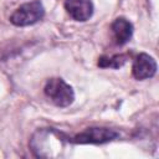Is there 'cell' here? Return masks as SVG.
<instances>
[{
    "instance_id": "obj_1",
    "label": "cell",
    "mask_w": 159,
    "mask_h": 159,
    "mask_svg": "<svg viewBox=\"0 0 159 159\" xmlns=\"http://www.w3.org/2000/svg\"><path fill=\"white\" fill-rule=\"evenodd\" d=\"M45 96L57 107H68L75 101L73 88L62 78H50L43 87Z\"/></svg>"
},
{
    "instance_id": "obj_2",
    "label": "cell",
    "mask_w": 159,
    "mask_h": 159,
    "mask_svg": "<svg viewBox=\"0 0 159 159\" xmlns=\"http://www.w3.org/2000/svg\"><path fill=\"white\" fill-rule=\"evenodd\" d=\"M45 15V7L41 1L35 0L20 5L10 16V22L15 26H29L40 21Z\"/></svg>"
},
{
    "instance_id": "obj_3",
    "label": "cell",
    "mask_w": 159,
    "mask_h": 159,
    "mask_svg": "<svg viewBox=\"0 0 159 159\" xmlns=\"http://www.w3.org/2000/svg\"><path fill=\"white\" fill-rule=\"evenodd\" d=\"M119 137V133L109 128H87L76 134L71 142L75 144H103L112 142Z\"/></svg>"
},
{
    "instance_id": "obj_4",
    "label": "cell",
    "mask_w": 159,
    "mask_h": 159,
    "mask_svg": "<svg viewBox=\"0 0 159 159\" xmlns=\"http://www.w3.org/2000/svg\"><path fill=\"white\" fill-rule=\"evenodd\" d=\"M132 72L135 80H147L152 78L157 73V62L148 53H139L132 66Z\"/></svg>"
},
{
    "instance_id": "obj_5",
    "label": "cell",
    "mask_w": 159,
    "mask_h": 159,
    "mask_svg": "<svg viewBox=\"0 0 159 159\" xmlns=\"http://www.w3.org/2000/svg\"><path fill=\"white\" fill-rule=\"evenodd\" d=\"M65 9L76 21H87L93 15V4L91 0H65Z\"/></svg>"
},
{
    "instance_id": "obj_6",
    "label": "cell",
    "mask_w": 159,
    "mask_h": 159,
    "mask_svg": "<svg viewBox=\"0 0 159 159\" xmlns=\"http://www.w3.org/2000/svg\"><path fill=\"white\" fill-rule=\"evenodd\" d=\"M133 25L129 20H127L125 17H117L113 22H112V31L116 39L117 45H124L127 43L132 36H133Z\"/></svg>"
},
{
    "instance_id": "obj_7",
    "label": "cell",
    "mask_w": 159,
    "mask_h": 159,
    "mask_svg": "<svg viewBox=\"0 0 159 159\" xmlns=\"http://www.w3.org/2000/svg\"><path fill=\"white\" fill-rule=\"evenodd\" d=\"M128 60V55L125 53H119V55H113L111 57L102 56L98 58V66L101 68H119L122 67Z\"/></svg>"
}]
</instances>
